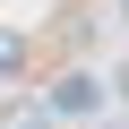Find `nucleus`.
Returning <instances> with one entry per match:
<instances>
[{
	"label": "nucleus",
	"instance_id": "nucleus-1",
	"mask_svg": "<svg viewBox=\"0 0 129 129\" xmlns=\"http://www.w3.org/2000/svg\"><path fill=\"white\" fill-rule=\"evenodd\" d=\"M0 129H52V103L43 95H0Z\"/></svg>",
	"mask_w": 129,
	"mask_h": 129
},
{
	"label": "nucleus",
	"instance_id": "nucleus-2",
	"mask_svg": "<svg viewBox=\"0 0 129 129\" xmlns=\"http://www.w3.org/2000/svg\"><path fill=\"white\" fill-rule=\"evenodd\" d=\"M52 112H95V78H60L52 86Z\"/></svg>",
	"mask_w": 129,
	"mask_h": 129
},
{
	"label": "nucleus",
	"instance_id": "nucleus-3",
	"mask_svg": "<svg viewBox=\"0 0 129 129\" xmlns=\"http://www.w3.org/2000/svg\"><path fill=\"white\" fill-rule=\"evenodd\" d=\"M112 95H120V103H129V60H120V69H112Z\"/></svg>",
	"mask_w": 129,
	"mask_h": 129
},
{
	"label": "nucleus",
	"instance_id": "nucleus-4",
	"mask_svg": "<svg viewBox=\"0 0 129 129\" xmlns=\"http://www.w3.org/2000/svg\"><path fill=\"white\" fill-rule=\"evenodd\" d=\"M103 129H129V120H103Z\"/></svg>",
	"mask_w": 129,
	"mask_h": 129
}]
</instances>
